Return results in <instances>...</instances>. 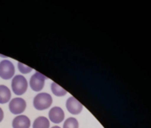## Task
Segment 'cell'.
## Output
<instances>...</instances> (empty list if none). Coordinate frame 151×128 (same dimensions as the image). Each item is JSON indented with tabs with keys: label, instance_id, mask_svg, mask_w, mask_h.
I'll return each mask as SVG.
<instances>
[{
	"label": "cell",
	"instance_id": "obj_10",
	"mask_svg": "<svg viewBox=\"0 0 151 128\" xmlns=\"http://www.w3.org/2000/svg\"><path fill=\"white\" fill-rule=\"evenodd\" d=\"M50 122L45 116H38L33 123V128H49Z\"/></svg>",
	"mask_w": 151,
	"mask_h": 128
},
{
	"label": "cell",
	"instance_id": "obj_13",
	"mask_svg": "<svg viewBox=\"0 0 151 128\" xmlns=\"http://www.w3.org/2000/svg\"><path fill=\"white\" fill-rule=\"evenodd\" d=\"M18 67H19V70L23 73V74H27V73H29L31 70H32V68H29L26 65H24L23 63L22 62H18Z\"/></svg>",
	"mask_w": 151,
	"mask_h": 128
},
{
	"label": "cell",
	"instance_id": "obj_14",
	"mask_svg": "<svg viewBox=\"0 0 151 128\" xmlns=\"http://www.w3.org/2000/svg\"><path fill=\"white\" fill-rule=\"evenodd\" d=\"M4 118V112H3V109L0 108V122H1Z\"/></svg>",
	"mask_w": 151,
	"mask_h": 128
},
{
	"label": "cell",
	"instance_id": "obj_11",
	"mask_svg": "<svg viewBox=\"0 0 151 128\" xmlns=\"http://www.w3.org/2000/svg\"><path fill=\"white\" fill-rule=\"evenodd\" d=\"M51 89H52V92L54 95L56 96H64L67 94V91L64 90L63 88H61L59 85H57L56 83L52 82V86H51Z\"/></svg>",
	"mask_w": 151,
	"mask_h": 128
},
{
	"label": "cell",
	"instance_id": "obj_5",
	"mask_svg": "<svg viewBox=\"0 0 151 128\" xmlns=\"http://www.w3.org/2000/svg\"><path fill=\"white\" fill-rule=\"evenodd\" d=\"M26 101L22 98H14L9 103V109L14 115L22 114L26 109Z\"/></svg>",
	"mask_w": 151,
	"mask_h": 128
},
{
	"label": "cell",
	"instance_id": "obj_15",
	"mask_svg": "<svg viewBox=\"0 0 151 128\" xmlns=\"http://www.w3.org/2000/svg\"><path fill=\"white\" fill-rule=\"evenodd\" d=\"M52 128H60V126H52Z\"/></svg>",
	"mask_w": 151,
	"mask_h": 128
},
{
	"label": "cell",
	"instance_id": "obj_3",
	"mask_svg": "<svg viewBox=\"0 0 151 128\" xmlns=\"http://www.w3.org/2000/svg\"><path fill=\"white\" fill-rule=\"evenodd\" d=\"M14 72H15L14 66L10 60H4L0 62V78H1L5 80H8L14 77Z\"/></svg>",
	"mask_w": 151,
	"mask_h": 128
},
{
	"label": "cell",
	"instance_id": "obj_7",
	"mask_svg": "<svg viewBox=\"0 0 151 128\" xmlns=\"http://www.w3.org/2000/svg\"><path fill=\"white\" fill-rule=\"evenodd\" d=\"M65 117V113L62 110L61 108L60 107H54L52 108L49 111V118L51 122L54 124H59L64 120Z\"/></svg>",
	"mask_w": 151,
	"mask_h": 128
},
{
	"label": "cell",
	"instance_id": "obj_1",
	"mask_svg": "<svg viewBox=\"0 0 151 128\" xmlns=\"http://www.w3.org/2000/svg\"><path fill=\"white\" fill-rule=\"evenodd\" d=\"M52 103V98L49 93H38L33 101L34 107L38 110H43L50 108V106Z\"/></svg>",
	"mask_w": 151,
	"mask_h": 128
},
{
	"label": "cell",
	"instance_id": "obj_6",
	"mask_svg": "<svg viewBox=\"0 0 151 128\" xmlns=\"http://www.w3.org/2000/svg\"><path fill=\"white\" fill-rule=\"evenodd\" d=\"M66 107L68 110V112H70L73 115H78L79 114L82 109H83V105L74 97H69L67 100L66 102Z\"/></svg>",
	"mask_w": 151,
	"mask_h": 128
},
{
	"label": "cell",
	"instance_id": "obj_9",
	"mask_svg": "<svg viewBox=\"0 0 151 128\" xmlns=\"http://www.w3.org/2000/svg\"><path fill=\"white\" fill-rule=\"evenodd\" d=\"M11 99V92L6 86H0V103L4 104L9 101Z\"/></svg>",
	"mask_w": 151,
	"mask_h": 128
},
{
	"label": "cell",
	"instance_id": "obj_4",
	"mask_svg": "<svg viewBox=\"0 0 151 128\" xmlns=\"http://www.w3.org/2000/svg\"><path fill=\"white\" fill-rule=\"evenodd\" d=\"M45 79H46V78L44 75H42L39 72H36L31 77V78L29 80V86H30L31 89L36 92L41 91L44 88Z\"/></svg>",
	"mask_w": 151,
	"mask_h": 128
},
{
	"label": "cell",
	"instance_id": "obj_12",
	"mask_svg": "<svg viewBox=\"0 0 151 128\" xmlns=\"http://www.w3.org/2000/svg\"><path fill=\"white\" fill-rule=\"evenodd\" d=\"M78 127H79L78 122L74 117L68 118L63 124V128H78Z\"/></svg>",
	"mask_w": 151,
	"mask_h": 128
},
{
	"label": "cell",
	"instance_id": "obj_8",
	"mask_svg": "<svg viewBox=\"0 0 151 128\" xmlns=\"http://www.w3.org/2000/svg\"><path fill=\"white\" fill-rule=\"evenodd\" d=\"M30 120L27 116L19 115L13 120L14 128H29Z\"/></svg>",
	"mask_w": 151,
	"mask_h": 128
},
{
	"label": "cell",
	"instance_id": "obj_2",
	"mask_svg": "<svg viewBox=\"0 0 151 128\" xmlns=\"http://www.w3.org/2000/svg\"><path fill=\"white\" fill-rule=\"evenodd\" d=\"M12 89L15 94L22 95L23 93H25V92L28 89L27 79L22 75L15 76L12 81Z\"/></svg>",
	"mask_w": 151,
	"mask_h": 128
}]
</instances>
